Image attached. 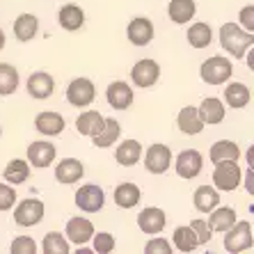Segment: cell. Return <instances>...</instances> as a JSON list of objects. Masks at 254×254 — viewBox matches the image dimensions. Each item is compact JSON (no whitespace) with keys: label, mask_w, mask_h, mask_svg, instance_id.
Returning a JSON list of instances; mask_svg holds the SVG:
<instances>
[{"label":"cell","mask_w":254,"mask_h":254,"mask_svg":"<svg viewBox=\"0 0 254 254\" xmlns=\"http://www.w3.org/2000/svg\"><path fill=\"white\" fill-rule=\"evenodd\" d=\"M220 44L227 53H231L234 58H245V51H250L254 44V35L248 32L245 28L236 23H225L220 28Z\"/></svg>","instance_id":"cell-1"},{"label":"cell","mask_w":254,"mask_h":254,"mask_svg":"<svg viewBox=\"0 0 254 254\" xmlns=\"http://www.w3.org/2000/svg\"><path fill=\"white\" fill-rule=\"evenodd\" d=\"M252 225L250 222H234L229 229L225 231V250L229 254H241L245 250H252Z\"/></svg>","instance_id":"cell-2"},{"label":"cell","mask_w":254,"mask_h":254,"mask_svg":"<svg viewBox=\"0 0 254 254\" xmlns=\"http://www.w3.org/2000/svg\"><path fill=\"white\" fill-rule=\"evenodd\" d=\"M241 167H238V160H220L215 163V170H213V186L218 190H236L241 186Z\"/></svg>","instance_id":"cell-3"},{"label":"cell","mask_w":254,"mask_h":254,"mask_svg":"<svg viewBox=\"0 0 254 254\" xmlns=\"http://www.w3.org/2000/svg\"><path fill=\"white\" fill-rule=\"evenodd\" d=\"M231 71H234V66H231L229 60L215 55V58H208L201 62L199 76L208 85H222L227 83V78H231Z\"/></svg>","instance_id":"cell-4"},{"label":"cell","mask_w":254,"mask_h":254,"mask_svg":"<svg viewBox=\"0 0 254 254\" xmlns=\"http://www.w3.org/2000/svg\"><path fill=\"white\" fill-rule=\"evenodd\" d=\"M14 222L18 227H35L42 222L44 213H46V206H44V201L35 199V197H30V199H23L21 204H14Z\"/></svg>","instance_id":"cell-5"},{"label":"cell","mask_w":254,"mask_h":254,"mask_svg":"<svg viewBox=\"0 0 254 254\" xmlns=\"http://www.w3.org/2000/svg\"><path fill=\"white\" fill-rule=\"evenodd\" d=\"M106 204V192L96 184H85L76 190V206L85 213H99Z\"/></svg>","instance_id":"cell-6"},{"label":"cell","mask_w":254,"mask_h":254,"mask_svg":"<svg viewBox=\"0 0 254 254\" xmlns=\"http://www.w3.org/2000/svg\"><path fill=\"white\" fill-rule=\"evenodd\" d=\"M96 96L94 83L89 78H73L66 87V101L76 108H87Z\"/></svg>","instance_id":"cell-7"},{"label":"cell","mask_w":254,"mask_h":254,"mask_svg":"<svg viewBox=\"0 0 254 254\" xmlns=\"http://www.w3.org/2000/svg\"><path fill=\"white\" fill-rule=\"evenodd\" d=\"M158 78H160L158 62H154V60H149V58L135 62V66L130 69V80L135 83V87L147 89V87H151V85L158 83Z\"/></svg>","instance_id":"cell-8"},{"label":"cell","mask_w":254,"mask_h":254,"mask_svg":"<svg viewBox=\"0 0 254 254\" xmlns=\"http://www.w3.org/2000/svg\"><path fill=\"white\" fill-rule=\"evenodd\" d=\"M172 165V151L165 144H151L144 154V167H147L151 174H165Z\"/></svg>","instance_id":"cell-9"},{"label":"cell","mask_w":254,"mask_h":254,"mask_svg":"<svg viewBox=\"0 0 254 254\" xmlns=\"http://www.w3.org/2000/svg\"><path fill=\"white\" fill-rule=\"evenodd\" d=\"M174 167H177V174L181 179H195L201 172V167H204V158H201V154L197 149H184L177 156Z\"/></svg>","instance_id":"cell-10"},{"label":"cell","mask_w":254,"mask_h":254,"mask_svg":"<svg viewBox=\"0 0 254 254\" xmlns=\"http://www.w3.org/2000/svg\"><path fill=\"white\" fill-rule=\"evenodd\" d=\"M165 225H167L165 211L158 206H149L144 211H140V215H137V227H140V231L149 234V236L160 234V231L165 229Z\"/></svg>","instance_id":"cell-11"},{"label":"cell","mask_w":254,"mask_h":254,"mask_svg":"<svg viewBox=\"0 0 254 254\" xmlns=\"http://www.w3.org/2000/svg\"><path fill=\"white\" fill-rule=\"evenodd\" d=\"M106 99L108 103H110V108H115V110H128L130 106H133V89H130L128 83H124V80H117V83H110L106 89Z\"/></svg>","instance_id":"cell-12"},{"label":"cell","mask_w":254,"mask_h":254,"mask_svg":"<svg viewBox=\"0 0 254 254\" xmlns=\"http://www.w3.org/2000/svg\"><path fill=\"white\" fill-rule=\"evenodd\" d=\"M55 154H58V151H55V144L44 142V140H37L28 147V163L32 167H37V170H44V167L53 165Z\"/></svg>","instance_id":"cell-13"},{"label":"cell","mask_w":254,"mask_h":254,"mask_svg":"<svg viewBox=\"0 0 254 254\" xmlns=\"http://www.w3.org/2000/svg\"><path fill=\"white\" fill-rule=\"evenodd\" d=\"M126 37L133 46H147L154 39V23L144 16H135L126 28Z\"/></svg>","instance_id":"cell-14"},{"label":"cell","mask_w":254,"mask_h":254,"mask_svg":"<svg viewBox=\"0 0 254 254\" xmlns=\"http://www.w3.org/2000/svg\"><path fill=\"white\" fill-rule=\"evenodd\" d=\"M92 236H94V225H92L87 218L76 215V218H71L69 222H66V241L69 243L85 245V243L92 241Z\"/></svg>","instance_id":"cell-15"},{"label":"cell","mask_w":254,"mask_h":254,"mask_svg":"<svg viewBox=\"0 0 254 254\" xmlns=\"http://www.w3.org/2000/svg\"><path fill=\"white\" fill-rule=\"evenodd\" d=\"M55 92V80L51 73L46 71H35L28 78V94L32 99H51V94Z\"/></svg>","instance_id":"cell-16"},{"label":"cell","mask_w":254,"mask_h":254,"mask_svg":"<svg viewBox=\"0 0 254 254\" xmlns=\"http://www.w3.org/2000/svg\"><path fill=\"white\" fill-rule=\"evenodd\" d=\"M85 174V167L80 160L76 158H64L60 160L58 167H55V181L58 184H64V186H71V184H78Z\"/></svg>","instance_id":"cell-17"},{"label":"cell","mask_w":254,"mask_h":254,"mask_svg":"<svg viewBox=\"0 0 254 254\" xmlns=\"http://www.w3.org/2000/svg\"><path fill=\"white\" fill-rule=\"evenodd\" d=\"M177 126L181 133H186V135H197V133L204 130V122H201V117H199L195 106L181 108V113H179V117H177Z\"/></svg>","instance_id":"cell-18"},{"label":"cell","mask_w":254,"mask_h":254,"mask_svg":"<svg viewBox=\"0 0 254 254\" xmlns=\"http://www.w3.org/2000/svg\"><path fill=\"white\" fill-rule=\"evenodd\" d=\"M58 23L64 30H69V32H76V30H80L85 25V12L73 2L62 5V9L58 12Z\"/></svg>","instance_id":"cell-19"},{"label":"cell","mask_w":254,"mask_h":254,"mask_svg":"<svg viewBox=\"0 0 254 254\" xmlns=\"http://www.w3.org/2000/svg\"><path fill=\"white\" fill-rule=\"evenodd\" d=\"M197 113H199L201 122L204 124H222V119H225V103L215 96H208V99L201 101V106L197 108Z\"/></svg>","instance_id":"cell-20"},{"label":"cell","mask_w":254,"mask_h":254,"mask_svg":"<svg viewBox=\"0 0 254 254\" xmlns=\"http://www.w3.org/2000/svg\"><path fill=\"white\" fill-rule=\"evenodd\" d=\"M37 30H39V18H37L35 14H21V16L14 21V37L23 44L35 39Z\"/></svg>","instance_id":"cell-21"},{"label":"cell","mask_w":254,"mask_h":254,"mask_svg":"<svg viewBox=\"0 0 254 254\" xmlns=\"http://www.w3.org/2000/svg\"><path fill=\"white\" fill-rule=\"evenodd\" d=\"M142 158V144L137 140H124L115 151V160L124 167L137 165V160Z\"/></svg>","instance_id":"cell-22"},{"label":"cell","mask_w":254,"mask_h":254,"mask_svg":"<svg viewBox=\"0 0 254 254\" xmlns=\"http://www.w3.org/2000/svg\"><path fill=\"white\" fill-rule=\"evenodd\" d=\"M64 126V117L58 113H39L35 119V128L44 135H60Z\"/></svg>","instance_id":"cell-23"},{"label":"cell","mask_w":254,"mask_h":254,"mask_svg":"<svg viewBox=\"0 0 254 254\" xmlns=\"http://www.w3.org/2000/svg\"><path fill=\"white\" fill-rule=\"evenodd\" d=\"M119 135H122V126H119L117 119H106V122H103V128H101L96 135H92V144L99 149L113 147Z\"/></svg>","instance_id":"cell-24"},{"label":"cell","mask_w":254,"mask_h":254,"mask_svg":"<svg viewBox=\"0 0 254 254\" xmlns=\"http://www.w3.org/2000/svg\"><path fill=\"white\" fill-rule=\"evenodd\" d=\"M103 122H106V117H103L99 110H87V113H83L76 119V130L80 135L92 137L103 128Z\"/></svg>","instance_id":"cell-25"},{"label":"cell","mask_w":254,"mask_h":254,"mask_svg":"<svg viewBox=\"0 0 254 254\" xmlns=\"http://www.w3.org/2000/svg\"><path fill=\"white\" fill-rule=\"evenodd\" d=\"M197 12V5L195 0H170L167 5V14H170L172 23H188L190 18L195 16Z\"/></svg>","instance_id":"cell-26"},{"label":"cell","mask_w":254,"mask_h":254,"mask_svg":"<svg viewBox=\"0 0 254 254\" xmlns=\"http://www.w3.org/2000/svg\"><path fill=\"white\" fill-rule=\"evenodd\" d=\"M236 222V211L231 206H215L211 211V218H208V227L211 231H220V234H225L231 225Z\"/></svg>","instance_id":"cell-27"},{"label":"cell","mask_w":254,"mask_h":254,"mask_svg":"<svg viewBox=\"0 0 254 254\" xmlns=\"http://www.w3.org/2000/svg\"><path fill=\"white\" fill-rule=\"evenodd\" d=\"M192 201H195V208L199 213H211L220 204V192H218V188L199 186L195 190V195H192Z\"/></svg>","instance_id":"cell-28"},{"label":"cell","mask_w":254,"mask_h":254,"mask_svg":"<svg viewBox=\"0 0 254 254\" xmlns=\"http://www.w3.org/2000/svg\"><path fill=\"white\" fill-rule=\"evenodd\" d=\"M140 197H142L140 188H137L135 184H130V181L119 184L117 188H115V204H117L119 208H133V206H137Z\"/></svg>","instance_id":"cell-29"},{"label":"cell","mask_w":254,"mask_h":254,"mask_svg":"<svg viewBox=\"0 0 254 254\" xmlns=\"http://www.w3.org/2000/svg\"><path fill=\"white\" fill-rule=\"evenodd\" d=\"M225 101L229 108H245L252 101V92L250 87H245L243 83H229L225 89Z\"/></svg>","instance_id":"cell-30"},{"label":"cell","mask_w":254,"mask_h":254,"mask_svg":"<svg viewBox=\"0 0 254 254\" xmlns=\"http://www.w3.org/2000/svg\"><path fill=\"white\" fill-rule=\"evenodd\" d=\"M2 177H5L7 184H14V186L25 184L30 179V163H25V160H21V158L9 160L7 167L2 170Z\"/></svg>","instance_id":"cell-31"},{"label":"cell","mask_w":254,"mask_h":254,"mask_svg":"<svg viewBox=\"0 0 254 254\" xmlns=\"http://www.w3.org/2000/svg\"><path fill=\"white\" fill-rule=\"evenodd\" d=\"M211 163H220V160H238L241 158V147L231 140H220L211 147Z\"/></svg>","instance_id":"cell-32"},{"label":"cell","mask_w":254,"mask_h":254,"mask_svg":"<svg viewBox=\"0 0 254 254\" xmlns=\"http://www.w3.org/2000/svg\"><path fill=\"white\" fill-rule=\"evenodd\" d=\"M18 89V71L16 66L0 62V96H9Z\"/></svg>","instance_id":"cell-33"},{"label":"cell","mask_w":254,"mask_h":254,"mask_svg":"<svg viewBox=\"0 0 254 254\" xmlns=\"http://www.w3.org/2000/svg\"><path fill=\"white\" fill-rule=\"evenodd\" d=\"M172 243H174V248H177L179 252H195V250L199 248L195 231L190 229V227H177V229H174V236H172Z\"/></svg>","instance_id":"cell-34"},{"label":"cell","mask_w":254,"mask_h":254,"mask_svg":"<svg viewBox=\"0 0 254 254\" xmlns=\"http://www.w3.org/2000/svg\"><path fill=\"white\" fill-rule=\"evenodd\" d=\"M188 44L192 48H206L213 39V32H211V25L208 23H192L188 30Z\"/></svg>","instance_id":"cell-35"},{"label":"cell","mask_w":254,"mask_h":254,"mask_svg":"<svg viewBox=\"0 0 254 254\" xmlns=\"http://www.w3.org/2000/svg\"><path fill=\"white\" fill-rule=\"evenodd\" d=\"M44 254H69L71 245L66 241V236H62L60 231H51L44 236V245H42Z\"/></svg>","instance_id":"cell-36"},{"label":"cell","mask_w":254,"mask_h":254,"mask_svg":"<svg viewBox=\"0 0 254 254\" xmlns=\"http://www.w3.org/2000/svg\"><path fill=\"white\" fill-rule=\"evenodd\" d=\"M92 241H94L92 250H94L96 254H110L115 250V236L113 234H108V231H99V234H94Z\"/></svg>","instance_id":"cell-37"},{"label":"cell","mask_w":254,"mask_h":254,"mask_svg":"<svg viewBox=\"0 0 254 254\" xmlns=\"http://www.w3.org/2000/svg\"><path fill=\"white\" fill-rule=\"evenodd\" d=\"M37 243L35 238L30 236H16L12 241V245H9V252L12 254H37Z\"/></svg>","instance_id":"cell-38"},{"label":"cell","mask_w":254,"mask_h":254,"mask_svg":"<svg viewBox=\"0 0 254 254\" xmlns=\"http://www.w3.org/2000/svg\"><path fill=\"white\" fill-rule=\"evenodd\" d=\"M190 229L195 231L197 243H199V245H206V243H211L213 231H211V227H208V222H204V220H192V222H190Z\"/></svg>","instance_id":"cell-39"},{"label":"cell","mask_w":254,"mask_h":254,"mask_svg":"<svg viewBox=\"0 0 254 254\" xmlns=\"http://www.w3.org/2000/svg\"><path fill=\"white\" fill-rule=\"evenodd\" d=\"M16 204V190L7 184H0V211H9Z\"/></svg>","instance_id":"cell-40"},{"label":"cell","mask_w":254,"mask_h":254,"mask_svg":"<svg viewBox=\"0 0 254 254\" xmlns=\"http://www.w3.org/2000/svg\"><path fill=\"white\" fill-rule=\"evenodd\" d=\"M144 252L147 254H170L172 245H170V241H165V238H151V241L144 245Z\"/></svg>","instance_id":"cell-41"},{"label":"cell","mask_w":254,"mask_h":254,"mask_svg":"<svg viewBox=\"0 0 254 254\" xmlns=\"http://www.w3.org/2000/svg\"><path fill=\"white\" fill-rule=\"evenodd\" d=\"M241 25L248 32L254 30V7L252 5H245V9H241Z\"/></svg>","instance_id":"cell-42"},{"label":"cell","mask_w":254,"mask_h":254,"mask_svg":"<svg viewBox=\"0 0 254 254\" xmlns=\"http://www.w3.org/2000/svg\"><path fill=\"white\" fill-rule=\"evenodd\" d=\"M2 48H5V32L0 30V51H2Z\"/></svg>","instance_id":"cell-43"}]
</instances>
